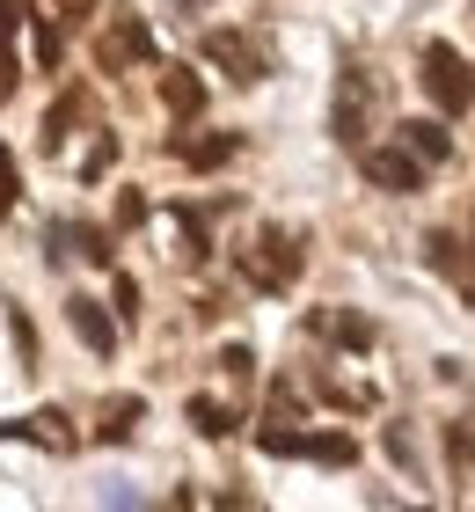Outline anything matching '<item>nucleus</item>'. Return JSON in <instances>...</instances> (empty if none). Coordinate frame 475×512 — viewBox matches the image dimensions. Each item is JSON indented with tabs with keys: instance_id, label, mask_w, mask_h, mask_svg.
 Segmentation results:
<instances>
[{
	"instance_id": "obj_1",
	"label": "nucleus",
	"mask_w": 475,
	"mask_h": 512,
	"mask_svg": "<svg viewBox=\"0 0 475 512\" xmlns=\"http://www.w3.org/2000/svg\"><path fill=\"white\" fill-rule=\"evenodd\" d=\"M424 96L439 103V118L475 110V66L454 52V44H424Z\"/></svg>"
},
{
	"instance_id": "obj_2",
	"label": "nucleus",
	"mask_w": 475,
	"mask_h": 512,
	"mask_svg": "<svg viewBox=\"0 0 475 512\" xmlns=\"http://www.w3.org/2000/svg\"><path fill=\"white\" fill-rule=\"evenodd\" d=\"M242 278H249L256 293H285V286L300 278V242L278 235V227H264V235L242 249Z\"/></svg>"
},
{
	"instance_id": "obj_3",
	"label": "nucleus",
	"mask_w": 475,
	"mask_h": 512,
	"mask_svg": "<svg viewBox=\"0 0 475 512\" xmlns=\"http://www.w3.org/2000/svg\"><path fill=\"white\" fill-rule=\"evenodd\" d=\"M147 59H154L147 15H110L103 37H95V66H103V74H125V66H147Z\"/></svg>"
},
{
	"instance_id": "obj_4",
	"label": "nucleus",
	"mask_w": 475,
	"mask_h": 512,
	"mask_svg": "<svg viewBox=\"0 0 475 512\" xmlns=\"http://www.w3.org/2000/svg\"><path fill=\"white\" fill-rule=\"evenodd\" d=\"M205 59H212V66H227L234 81H264V74H271L264 44L242 37V30H205Z\"/></svg>"
},
{
	"instance_id": "obj_5",
	"label": "nucleus",
	"mask_w": 475,
	"mask_h": 512,
	"mask_svg": "<svg viewBox=\"0 0 475 512\" xmlns=\"http://www.w3.org/2000/svg\"><path fill=\"white\" fill-rule=\"evenodd\" d=\"M424 256H432V271L446 278V286H461V300H475V235L439 227V235L424 242Z\"/></svg>"
},
{
	"instance_id": "obj_6",
	"label": "nucleus",
	"mask_w": 475,
	"mask_h": 512,
	"mask_svg": "<svg viewBox=\"0 0 475 512\" xmlns=\"http://www.w3.org/2000/svg\"><path fill=\"white\" fill-rule=\"evenodd\" d=\"M366 176L380 183V191H402V198L424 191V161H417L410 147H373V154H366Z\"/></svg>"
},
{
	"instance_id": "obj_7",
	"label": "nucleus",
	"mask_w": 475,
	"mask_h": 512,
	"mask_svg": "<svg viewBox=\"0 0 475 512\" xmlns=\"http://www.w3.org/2000/svg\"><path fill=\"white\" fill-rule=\"evenodd\" d=\"M366 110H373V81L351 66V74L337 81V139H344V147H359V139H366Z\"/></svg>"
},
{
	"instance_id": "obj_8",
	"label": "nucleus",
	"mask_w": 475,
	"mask_h": 512,
	"mask_svg": "<svg viewBox=\"0 0 475 512\" xmlns=\"http://www.w3.org/2000/svg\"><path fill=\"white\" fill-rule=\"evenodd\" d=\"M8 432H15V439H37L44 454H74V447H81V432L66 425V410H30V417L8 425Z\"/></svg>"
},
{
	"instance_id": "obj_9",
	"label": "nucleus",
	"mask_w": 475,
	"mask_h": 512,
	"mask_svg": "<svg viewBox=\"0 0 475 512\" xmlns=\"http://www.w3.org/2000/svg\"><path fill=\"white\" fill-rule=\"evenodd\" d=\"M315 337H329V344H344V352H366L373 344V322L366 315H351V308H322L315 322H307Z\"/></svg>"
},
{
	"instance_id": "obj_10",
	"label": "nucleus",
	"mask_w": 475,
	"mask_h": 512,
	"mask_svg": "<svg viewBox=\"0 0 475 512\" xmlns=\"http://www.w3.org/2000/svg\"><path fill=\"white\" fill-rule=\"evenodd\" d=\"M161 103H169V118H198L205 110V81L190 74V66H161Z\"/></svg>"
},
{
	"instance_id": "obj_11",
	"label": "nucleus",
	"mask_w": 475,
	"mask_h": 512,
	"mask_svg": "<svg viewBox=\"0 0 475 512\" xmlns=\"http://www.w3.org/2000/svg\"><path fill=\"white\" fill-rule=\"evenodd\" d=\"M66 322H74V337L88 352H117V330H110V315L95 308V300H66Z\"/></svg>"
},
{
	"instance_id": "obj_12",
	"label": "nucleus",
	"mask_w": 475,
	"mask_h": 512,
	"mask_svg": "<svg viewBox=\"0 0 475 512\" xmlns=\"http://www.w3.org/2000/svg\"><path fill=\"white\" fill-rule=\"evenodd\" d=\"M402 147H410L417 161H446V154H454V132H446L439 118H410V125H402Z\"/></svg>"
},
{
	"instance_id": "obj_13",
	"label": "nucleus",
	"mask_w": 475,
	"mask_h": 512,
	"mask_svg": "<svg viewBox=\"0 0 475 512\" xmlns=\"http://www.w3.org/2000/svg\"><path fill=\"white\" fill-rule=\"evenodd\" d=\"M307 461H322V469H351V461H359V439H351V432H307Z\"/></svg>"
},
{
	"instance_id": "obj_14",
	"label": "nucleus",
	"mask_w": 475,
	"mask_h": 512,
	"mask_svg": "<svg viewBox=\"0 0 475 512\" xmlns=\"http://www.w3.org/2000/svg\"><path fill=\"white\" fill-rule=\"evenodd\" d=\"M183 417H190V425H198L205 439H227V432H234V410L220 403V395H190V403H183Z\"/></svg>"
},
{
	"instance_id": "obj_15",
	"label": "nucleus",
	"mask_w": 475,
	"mask_h": 512,
	"mask_svg": "<svg viewBox=\"0 0 475 512\" xmlns=\"http://www.w3.org/2000/svg\"><path fill=\"white\" fill-rule=\"evenodd\" d=\"M15 22H22V8L0 0V103L15 96V74H22V66H15Z\"/></svg>"
},
{
	"instance_id": "obj_16",
	"label": "nucleus",
	"mask_w": 475,
	"mask_h": 512,
	"mask_svg": "<svg viewBox=\"0 0 475 512\" xmlns=\"http://www.w3.org/2000/svg\"><path fill=\"white\" fill-rule=\"evenodd\" d=\"M176 154L190 161V169H220V161H234V132H212V139H176Z\"/></svg>"
},
{
	"instance_id": "obj_17",
	"label": "nucleus",
	"mask_w": 475,
	"mask_h": 512,
	"mask_svg": "<svg viewBox=\"0 0 475 512\" xmlns=\"http://www.w3.org/2000/svg\"><path fill=\"white\" fill-rule=\"evenodd\" d=\"M139 410H147V403H139V395H117V403L103 410V425H95V439H110V447H117V439H132Z\"/></svg>"
},
{
	"instance_id": "obj_18",
	"label": "nucleus",
	"mask_w": 475,
	"mask_h": 512,
	"mask_svg": "<svg viewBox=\"0 0 475 512\" xmlns=\"http://www.w3.org/2000/svg\"><path fill=\"white\" fill-rule=\"evenodd\" d=\"M256 447L278 454V461H293V454H307V432H293V425H256Z\"/></svg>"
},
{
	"instance_id": "obj_19",
	"label": "nucleus",
	"mask_w": 475,
	"mask_h": 512,
	"mask_svg": "<svg viewBox=\"0 0 475 512\" xmlns=\"http://www.w3.org/2000/svg\"><path fill=\"white\" fill-rule=\"evenodd\" d=\"M81 110H88V96H81V88H74V96H66V103L52 110V118H44V147H59V139H66V132H74V118H81Z\"/></svg>"
},
{
	"instance_id": "obj_20",
	"label": "nucleus",
	"mask_w": 475,
	"mask_h": 512,
	"mask_svg": "<svg viewBox=\"0 0 475 512\" xmlns=\"http://www.w3.org/2000/svg\"><path fill=\"white\" fill-rule=\"evenodd\" d=\"M37 8H44V22H59V30H66V22H88L95 15V0H37Z\"/></svg>"
},
{
	"instance_id": "obj_21",
	"label": "nucleus",
	"mask_w": 475,
	"mask_h": 512,
	"mask_svg": "<svg viewBox=\"0 0 475 512\" xmlns=\"http://www.w3.org/2000/svg\"><path fill=\"white\" fill-rule=\"evenodd\" d=\"M74 256H88V264H110V235H103V227H74Z\"/></svg>"
},
{
	"instance_id": "obj_22",
	"label": "nucleus",
	"mask_w": 475,
	"mask_h": 512,
	"mask_svg": "<svg viewBox=\"0 0 475 512\" xmlns=\"http://www.w3.org/2000/svg\"><path fill=\"white\" fill-rule=\"evenodd\" d=\"M139 220H147V198H139V191H125V198H117V213H110V227L125 235V227H139Z\"/></svg>"
},
{
	"instance_id": "obj_23",
	"label": "nucleus",
	"mask_w": 475,
	"mask_h": 512,
	"mask_svg": "<svg viewBox=\"0 0 475 512\" xmlns=\"http://www.w3.org/2000/svg\"><path fill=\"white\" fill-rule=\"evenodd\" d=\"M110 161H117V139L103 132V139H95V147H88V161H81V176H110Z\"/></svg>"
},
{
	"instance_id": "obj_24",
	"label": "nucleus",
	"mask_w": 475,
	"mask_h": 512,
	"mask_svg": "<svg viewBox=\"0 0 475 512\" xmlns=\"http://www.w3.org/2000/svg\"><path fill=\"white\" fill-rule=\"evenodd\" d=\"M15 191H22V176H15V154L0 147V213H8V205H15Z\"/></svg>"
},
{
	"instance_id": "obj_25",
	"label": "nucleus",
	"mask_w": 475,
	"mask_h": 512,
	"mask_svg": "<svg viewBox=\"0 0 475 512\" xmlns=\"http://www.w3.org/2000/svg\"><path fill=\"white\" fill-rule=\"evenodd\" d=\"M220 366H227V374H234V381H249V374H256V359L242 352V344H227V352H220Z\"/></svg>"
},
{
	"instance_id": "obj_26",
	"label": "nucleus",
	"mask_w": 475,
	"mask_h": 512,
	"mask_svg": "<svg viewBox=\"0 0 475 512\" xmlns=\"http://www.w3.org/2000/svg\"><path fill=\"white\" fill-rule=\"evenodd\" d=\"M117 315H125V322L139 315V286H132V278H117Z\"/></svg>"
}]
</instances>
